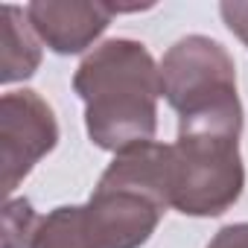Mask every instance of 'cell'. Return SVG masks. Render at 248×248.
Here are the masks:
<instances>
[{"label":"cell","mask_w":248,"mask_h":248,"mask_svg":"<svg viewBox=\"0 0 248 248\" xmlns=\"http://www.w3.org/2000/svg\"><path fill=\"white\" fill-rule=\"evenodd\" d=\"M73 91L85 102V129L93 146L117 155L155 140L164 82L161 64L140 41L111 38L93 47L73 73Z\"/></svg>","instance_id":"cell-1"},{"label":"cell","mask_w":248,"mask_h":248,"mask_svg":"<svg viewBox=\"0 0 248 248\" xmlns=\"http://www.w3.org/2000/svg\"><path fill=\"white\" fill-rule=\"evenodd\" d=\"M242 105L219 102L178 117L170 143V207L184 216H222L245 187L239 158Z\"/></svg>","instance_id":"cell-2"},{"label":"cell","mask_w":248,"mask_h":248,"mask_svg":"<svg viewBox=\"0 0 248 248\" xmlns=\"http://www.w3.org/2000/svg\"><path fill=\"white\" fill-rule=\"evenodd\" d=\"M161 82L164 96L178 111V117L239 99L233 59L219 41L207 35H187L175 41L161 62Z\"/></svg>","instance_id":"cell-3"},{"label":"cell","mask_w":248,"mask_h":248,"mask_svg":"<svg viewBox=\"0 0 248 248\" xmlns=\"http://www.w3.org/2000/svg\"><path fill=\"white\" fill-rule=\"evenodd\" d=\"M59 143V123L53 108L35 91H9L0 99V164H3V193L32 172V167L50 155Z\"/></svg>","instance_id":"cell-4"},{"label":"cell","mask_w":248,"mask_h":248,"mask_svg":"<svg viewBox=\"0 0 248 248\" xmlns=\"http://www.w3.org/2000/svg\"><path fill=\"white\" fill-rule=\"evenodd\" d=\"M167 207L135 190L96 184L93 196L82 204V233L88 248H140L155 233Z\"/></svg>","instance_id":"cell-5"},{"label":"cell","mask_w":248,"mask_h":248,"mask_svg":"<svg viewBox=\"0 0 248 248\" xmlns=\"http://www.w3.org/2000/svg\"><path fill=\"white\" fill-rule=\"evenodd\" d=\"M27 18L53 53L76 56L108 30L114 6L99 0H35L27 6Z\"/></svg>","instance_id":"cell-6"},{"label":"cell","mask_w":248,"mask_h":248,"mask_svg":"<svg viewBox=\"0 0 248 248\" xmlns=\"http://www.w3.org/2000/svg\"><path fill=\"white\" fill-rule=\"evenodd\" d=\"M41 64V38L35 35L27 9H0V82L12 85L30 79Z\"/></svg>","instance_id":"cell-7"},{"label":"cell","mask_w":248,"mask_h":248,"mask_svg":"<svg viewBox=\"0 0 248 248\" xmlns=\"http://www.w3.org/2000/svg\"><path fill=\"white\" fill-rule=\"evenodd\" d=\"M32 248H88L82 233V204H62L41 216Z\"/></svg>","instance_id":"cell-8"},{"label":"cell","mask_w":248,"mask_h":248,"mask_svg":"<svg viewBox=\"0 0 248 248\" xmlns=\"http://www.w3.org/2000/svg\"><path fill=\"white\" fill-rule=\"evenodd\" d=\"M41 216L27 199H9L3 207V248H32Z\"/></svg>","instance_id":"cell-9"},{"label":"cell","mask_w":248,"mask_h":248,"mask_svg":"<svg viewBox=\"0 0 248 248\" xmlns=\"http://www.w3.org/2000/svg\"><path fill=\"white\" fill-rule=\"evenodd\" d=\"M228 30L248 47V3H222L219 6Z\"/></svg>","instance_id":"cell-10"},{"label":"cell","mask_w":248,"mask_h":248,"mask_svg":"<svg viewBox=\"0 0 248 248\" xmlns=\"http://www.w3.org/2000/svg\"><path fill=\"white\" fill-rule=\"evenodd\" d=\"M207 248H248V222L225 225L216 231V236L207 242Z\"/></svg>","instance_id":"cell-11"}]
</instances>
